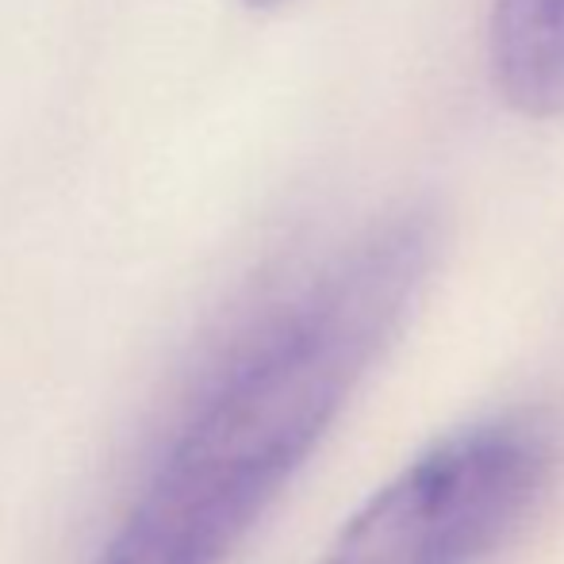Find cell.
<instances>
[{
    "instance_id": "1",
    "label": "cell",
    "mask_w": 564,
    "mask_h": 564,
    "mask_svg": "<svg viewBox=\"0 0 564 564\" xmlns=\"http://www.w3.org/2000/svg\"><path fill=\"white\" fill-rule=\"evenodd\" d=\"M438 253L434 208L403 204L265 307L200 380L93 564H227L403 330Z\"/></svg>"
},
{
    "instance_id": "2",
    "label": "cell",
    "mask_w": 564,
    "mask_h": 564,
    "mask_svg": "<svg viewBox=\"0 0 564 564\" xmlns=\"http://www.w3.org/2000/svg\"><path fill=\"white\" fill-rule=\"evenodd\" d=\"M564 438L550 411L476 419L377 488L335 534L323 564H476L550 499Z\"/></svg>"
},
{
    "instance_id": "3",
    "label": "cell",
    "mask_w": 564,
    "mask_h": 564,
    "mask_svg": "<svg viewBox=\"0 0 564 564\" xmlns=\"http://www.w3.org/2000/svg\"><path fill=\"white\" fill-rule=\"evenodd\" d=\"M491 89L527 123L564 116V0H491Z\"/></svg>"
},
{
    "instance_id": "4",
    "label": "cell",
    "mask_w": 564,
    "mask_h": 564,
    "mask_svg": "<svg viewBox=\"0 0 564 564\" xmlns=\"http://www.w3.org/2000/svg\"><path fill=\"white\" fill-rule=\"evenodd\" d=\"M242 8H250V12H281V8L296 4V0H238Z\"/></svg>"
}]
</instances>
